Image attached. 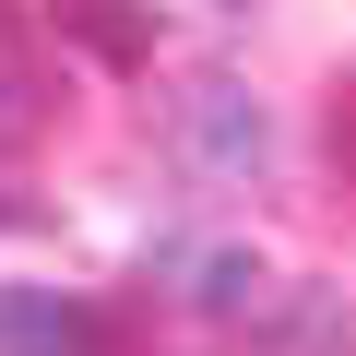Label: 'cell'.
Returning a JSON list of instances; mask_svg holds the SVG:
<instances>
[{"label": "cell", "instance_id": "1", "mask_svg": "<svg viewBox=\"0 0 356 356\" xmlns=\"http://www.w3.org/2000/svg\"><path fill=\"white\" fill-rule=\"evenodd\" d=\"M178 143H191V166H214V178H261L273 119H261V95H238V83L214 72V83L178 95Z\"/></svg>", "mask_w": 356, "mask_h": 356}, {"label": "cell", "instance_id": "2", "mask_svg": "<svg viewBox=\"0 0 356 356\" xmlns=\"http://www.w3.org/2000/svg\"><path fill=\"white\" fill-rule=\"evenodd\" d=\"M0 356H107V321L72 285H0Z\"/></svg>", "mask_w": 356, "mask_h": 356}, {"label": "cell", "instance_id": "3", "mask_svg": "<svg viewBox=\"0 0 356 356\" xmlns=\"http://www.w3.org/2000/svg\"><path fill=\"white\" fill-rule=\"evenodd\" d=\"M48 24L83 60H107V72H143L154 60V0H48Z\"/></svg>", "mask_w": 356, "mask_h": 356}, {"label": "cell", "instance_id": "4", "mask_svg": "<svg viewBox=\"0 0 356 356\" xmlns=\"http://www.w3.org/2000/svg\"><path fill=\"white\" fill-rule=\"evenodd\" d=\"M273 356H356V321H344V297H332V285H297V297L273 309Z\"/></svg>", "mask_w": 356, "mask_h": 356}, {"label": "cell", "instance_id": "5", "mask_svg": "<svg viewBox=\"0 0 356 356\" xmlns=\"http://www.w3.org/2000/svg\"><path fill=\"white\" fill-rule=\"evenodd\" d=\"M191 309H214V321H250V309H261V261H250V250H202V285H191Z\"/></svg>", "mask_w": 356, "mask_h": 356}, {"label": "cell", "instance_id": "6", "mask_svg": "<svg viewBox=\"0 0 356 356\" xmlns=\"http://www.w3.org/2000/svg\"><path fill=\"white\" fill-rule=\"evenodd\" d=\"M36 131V83H24V60L0 48V143H24Z\"/></svg>", "mask_w": 356, "mask_h": 356}, {"label": "cell", "instance_id": "7", "mask_svg": "<svg viewBox=\"0 0 356 356\" xmlns=\"http://www.w3.org/2000/svg\"><path fill=\"white\" fill-rule=\"evenodd\" d=\"M332 154H344V178H356V83H332Z\"/></svg>", "mask_w": 356, "mask_h": 356}]
</instances>
